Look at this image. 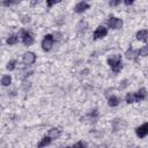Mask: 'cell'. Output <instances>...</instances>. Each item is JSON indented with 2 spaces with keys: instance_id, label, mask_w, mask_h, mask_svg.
Returning a JSON list of instances; mask_svg holds the SVG:
<instances>
[{
  "instance_id": "6da1fadb",
  "label": "cell",
  "mask_w": 148,
  "mask_h": 148,
  "mask_svg": "<svg viewBox=\"0 0 148 148\" xmlns=\"http://www.w3.org/2000/svg\"><path fill=\"white\" fill-rule=\"evenodd\" d=\"M108 65L111 67V71L114 74L120 73V71L123 69V61H121V56L120 54H113L111 57L108 58Z\"/></svg>"
},
{
  "instance_id": "7a4b0ae2",
  "label": "cell",
  "mask_w": 148,
  "mask_h": 148,
  "mask_svg": "<svg viewBox=\"0 0 148 148\" xmlns=\"http://www.w3.org/2000/svg\"><path fill=\"white\" fill-rule=\"evenodd\" d=\"M20 37L22 39V43L25 45V46H31L34 43H35V38L34 36L25 29H21L20 31Z\"/></svg>"
},
{
  "instance_id": "3957f363",
  "label": "cell",
  "mask_w": 148,
  "mask_h": 148,
  "mask_svg": "<svg viewBox=\"0 0 148 148\" xmlns=\"http://www.w3.org/2000/svg\"><path fill=\"white\" fill-rule=\"evenodd\" d=\"M54 42L56 40H54L53 35H51V34L45 35L44 38H43V40H42V49H43V51H45V52L51 51V49L53 47Z\"/></svg>"
},
{
  "instance_id": "277c9868",
  "label": "cell",
  "mask_w": 148,
  "mask_h": 148,
  "mask_svg": "<svg viewBox=\"0 0 148 148\" xmlns=\"http://www.w3.org/2000/svg\"><path fill=\"white\" fill-rule=\"evenodd\" d=\"M123 20L121 18H119V17H117V16H113V15H111L110 17H109V20H108V27L109 28H111V29H113V30H117V29H120L121 27H123Z\"/></svg>"
},
{
  "instance_id": "5b68a950",
  "label": "cell",
  "mask_w": 148,
  "mask_h": 148,
  "mask_svg": "<svg viewBox=\"0 0 148 148\" xmlns=\"http://www.w3.org/2000/svg\"><path fill=\"white\" fill-rule=\"evenodd\" d=\"M108 28L106 27H104V25H98L96 29H95V31H94V34H92V38L95 39V40H97V39H102V38H104L106 35H108Z\"/></svg>"
},
{
  "instance_id": "8992f818",
  "label": "cell",
  "mask_w": 148,
  "mask_h": 148,
  "mask_svg": "<svg viewBox=\"0 0 148 148\" xmlns=\"http://www.w3.org/2000/svg\"><path fill=\"white\" fill-rule=\"evenodd\" d=\"M36 59H37L36 54H35L34 52H31V51H27V52H24L23 56H22V61H23V64L27 65V66H30V65L35 64V62H36Z\"/></svg>"
},
{
  "instance_id": "52a82bcc",
  "label": "cell",
  "mask_w": 148,
  "mask_h": 148,
  "mask_svg": "<svg viewBox=\"0 0 148 148\" xmlns=\"http://www.w3.org/2000/svg\"><path fill=\"white\" fill-rule=\"evenodd\" d=\"M135 134L136 136H139L140 139H143L148 135V123H143L140 126H138L135 128Z\"/></svg>"
},
{
  "instance_id": "ba28073f",
  "label": "cell",
  "mask_w": 148,
  "mask_h": 148,
  "mask_svg": "<svg viewBox=\"0 0 148 148\" xmlns=\"http://www.w3.org/2000/svg\"><path fill=\"white\" fill-rule=\"evenodd\" d=\"M90 8V5L87 2V1H80L75 5L74 7V12L76 14H83L84 12H87L88 9Z\"/></svg>"
},
{
  "instance_id": "9c48e42d",
  "label": "cell",
  "mask_w": 148,
  "mask_h": 148,
  "mask_svg": "<svg viewBox=\"0 0 148 148\" xmlns=\"http://www.w3.org/2000/svg\"><path fill=\"white\" fill-rule=\"evenodd\" d=\"M125 57L128 59V60H136V58L139 57V50H135L133 47H128L125 52Z\"/></svg>"
},
{
  "instance_id": "30bf717a",
  "label": "cell",
  "mask_w": 148,
  "mask_h": 148,
  "mask_svg": "<svg viewBox=\"0 0 148 148\" xmlns=\"http://www.w3.org/2000/svg\"><path fill=\"white\" fill-rule=\"evenodd\" d=\"M135 97H136V102H141V101L147 99L148 92H147L146 88H140L138 91H135Z\"/></svg>"
},
{
  "instance_id": "8fae6325",
  "label": "cell",
  "mask_w": 148,
  "mask_h": 148,
  "mask_svg": "<svg viewBox=\"0 0 148 148\" xmlns=\"http://www.w3.org/2000/svg\"><path fill=\"white\" fill-rule=\"evenodd\" d=\"M135 38L139 42H147L148 40V30L147 29H141L135 34Z\"/></svg>"
},
{
  "instance_id": "7c38bea8",
  "label": "cell",
  "mask_w": 148,
  "mask_h": 148,
  "mask_svg": "<svg viewBox=\"0 0 148 148\" xmlns=\"http://www.w3.org/2000/svg\"><path fill=\"white\" fill-rule=\"evenodd\" d=\"M47 135H49L52 140H57V139H59L60 135H61V130L58 128V127H52L51 130H49Z\"/></svg>"
},
{
  "instance_id": "4fadbf2b",
  "label": "cell",
  "mask_w": 148,
  "mask_h": 148,
  "mask_svg": "<svg viewBox=\"0 0 148 148\" xmlns=\"http://www.w3.org/2000/svg\"><path fill=\"white\" fill-rule=\"evenodd\" d=\"M126 126V123L123 120V119H114L112 121V127H113V131H119V130H123L125 128Z\"/></svg>"
},
{
  "instance_id": "5bb4252c",
  "label": "cell",
  "mask_w": 148,
  "mask_h": 148,
  "mask_svg": "<svg viewBox=\"0 0 148 148\" xmlns=\"http://www.w3.org/2000/svg\"><path fill=\"white\" fill-rule=\"evenodd\" d=\"M120 102H121V99H120L118 96H116V95H111V96L108 98V104H109V106H111V108L118 106V105L120 104Z\"/></svg>"
},
{
  "instance_id": "9a60e30c",
  "label": "cell",
  "mask_w": 148,
  "mask_h": 148,
  "mask_svg": "<svg viewBox=\"0 0 148 148\" xmlns=\"http://www.w3.org/2000/svg\"><path fill=\"white\" fill-rule=\"evenodd\" d=\"M6 43H7L8 45H10V46L17 44V43H18V35H16V34H10V35L7 37Z\"/></svg>"
},
{
  "instance_id": "2e32d148",
  "label": "cell",
  "mask_w": 148,
  "mask_h": 148,
  "mask_svg": "<svg viewBox=\"0 0 148 148\" xmlns=\"http://www.w3.org/2000/svg\"><path fill=\"white\" fill-rule=\"evenodd\" d=\"M53 140L49 136V135H45V136H43V139L38 142V145H37V147L38 148H42V147H46V146H50L51 145V142H52Z\"/></svg>"
},
{
  "instance_id": "e0dca14e",
  "label": "cell",
  "mask_w": 148,
  "mask_h": 148,
  "mask_svg": "<svg viewBox=\"0 0 148 148\" xmlns=\"http://www.w3.org/2000/svg\"><path fill=\"white\" fill-rule=\"evenodd\" d=\"M98 116H99V113H98V110L97 109H94V110H91L84 118H81L82 120L83 119H89V120H96L97 118H98Z\"/></svg>"
},
{
  "instance_id": "ac0fdd59",
  "label": "cell",
  "mask_w": 148,
  "mask_h": 148,
  "mask_svg": "<svg viewBox=\"0 0 148 148\" xmlns=\"http://www.w3.org/2000/svg\"><path fill=\"white\" fill-rule=\"evenodd\" d=\"M87 28H88V23H87V21H84V20H81V21L77 23V25H76V30H77V32H80V34L84 32V31L87 30Z\"/></svg>"
},
{
  "instance_id": "d6986e66",
  "label": "cell",
  "mask_w": 148,
  "mask_h": 148,
  "mask_svg": "<svg viewBox=\"0 0 148 148\" xmlns=\"http://www.w3.org/2000/svg\"><path fill=\"white\" fill-rule=\"evenodd\" d=\"M125 102L127 104H133L136 103V97H135V92H127L125 96Z\"/></svg>"
},
{
  "instance_id": "ffe728a7",
  "label": "cell",
  "mask_w": 148,
  "mask_h": 148,
  "mask_svg": "<svg viewBox=\"0 0 148 148\" xmlns=\"http://www.w3.org/2000/svg\"><path fill=\"white\" fill-rule=\"evenodd\" d=\"M16 65H17V60H16V59H12V60H9V61L7 62L6 68H7V71L12 72V71H14V69L16 68Z\"/></svg>"
},
{
  "instance_id": "44dd1931",
  "label": "cell",
  "mask_w": 148,
  "mask_h": 148,
  "mask_svg": "<svg viewBox=\"0 0 148 148\" xmlns=\"http://www.w3.org/2000/svg\"><path fill=\"white\" fill-rule=\"evenodd\" d=\"M22 0H1V5L3 7H9V6H13V5H17Z\"/></svg>"
},
{
  "instance_id": "7402d4cb",
  "label": "cell",
  "mask_w": 148,
  "mask_h": 148,
  "mask_svg": "<svg viewBox=\"0 0 148 148\" xmlns=\"http://www.w3.org/2000/svg\"><path fill=\"white\" fill-rule=\"evenodd\" d=\"M10 83H12V77H10V75H3V76L1 77V84H2L3 87L10 86Z\"/></svg>"
},
{
  "instance_id": "603a6c76",
  "label": "cell",
  "mask_w": 148,
  "mask_h": 148,
  "mask_svg": "<svg viewBox=\"0 0 148 148\" xmlns=\"http://www.w3.org/2000/svg\"><path fill=\"white\" fill-rule=\"evenodd\" d=\"M139 56L140 57H147L148 56V44H146L145 46H142L139 50Z\"/></svg>"
},
{
  "instance_id": "cb8c5ba5",
  "label": "cell",
  "mask_w": 148,
  "mask_h": 148,
  "mask_svg": "<svg viewBox=\"0 0 148 148\" xmlns=\"http://www.w3.org/2000/svg\"><path fill=\"white\" fill-rule=\"evenodd\" d=\"M128 86H130V81H128V80H123V81L119 83L118 89H119V90H124V89H126Z\"/></svg>"
},
{
  "instance_id": "d4e9b609",
  "label": "cell",
  "mask_w": 148,
  "mask_h": 148,
  "mask_svg": "<svg viewBox=\"0 0 148 148\" xmlns=\"http://www.w3.org/2000/svg\"><path fill=\"white\" fill-rule=\"evenodd\" d=\"M59 2H61V0H46V5H47L49 8L53 7L54 5H57V3H59Z\"/></svg>"
},
{
  "instance_id": "484cf974",
  "label": "cell",
  "mask_w": 148,
  "mask_h": 148,
  "mask_svg": "<svg viewBox=\"0 0 148 148\" xmlns=\"http://www.w3.org/2000/svg\"><path fill=\"white\" fill-rule=\"evenodd\" d=\"M121 1H123V0H110V1H109V6H111V7H117V6L120 5Z\"/></svg>"
},
{
  "instance_id": "4316f807",
  "label": "cell",
  "mask_w": 148,
  "mask_h": 148,
  "mask_svg": "<svg viewBox=\"0 0 148 148\" xmlns=\"http://www.w3.org/2000/svg\"><path fill=\"white\" fill-rule=\"evenodd\" d=\"M53 37H54V40H61L62 34H61L60 31H56V32L53 34Z\"/></svg>"
},
{
  "instance_id": "83f0119b",
  "label": "cell",
  "mask_w": 148,
  "mask_h": 148,
  "mask_svg": "<svg viewBox=\"0 0 148 148\" xmlns=\"http://www.w3.org/2000/svg\"><path fill=\"white\" fill-rule=\"evenodd\" d=\"M30 21H31V17H30L29 15H24V16L21 18V22L24 23V24H25V23H29Z\"/></svg>"
},
{
  "instance_id": "f1b7e54d",
  "label": "cell",
  "mask_w": 148,
  "mask_h": 148,
  "mask_svg": "<svg viewBox=\"0 0 148 148\" xmlns=\"http://www.w3.org/2000/svg\"><path fill=\"white\" fill-rule=\"evenodd\" d=\"M87 146L88 145L86 142H83V141H79V142H76V143L73 145V147H87Z\"/></svg>"
},
{
  "instance_id": "f546056e",
  "label": "cell",
  "mask_w": 148,
  "mask_h": 148,
  "mask_svg": "<svg viewBox=\"0 0 148 148\" xmlns=\"http://www.w3.org/2000/svg\"><path fill=\"white\" fill-rule=\"evenodd\" d=\"M124 1V3L126 5V6H131V5H133L134 3V1L135 0H123Z\"/></svg>"
},
{
  "instance_id": "4dcf8cb0",
  "label": "cell",
  "mask_w": 148,
  "mask_h": 148,
  "mask_svg": "<svg viewBox=\"0 0 148 148\" xmlns=\"http://www.w3.org/2000/svg\"><path fill=\"white\" fill-rule=\"evenodd\" d=\"M83 1H91V0H83Z\"/></svg>"
},
{
  "instance_id": "1f68e13d",
  "label": "cell",
  "mask_w": 148,
  "mask_h": 148,
  "mask_svg": "<svg viewBox=\"0 0 148 148\" xmlns=\"http://www.w3.org/2000/svg\"><path fill=\"white\" fill-rule=\"evenodd\" d=\"M35 1H38V0H35Z\"/></svg>"
}]
</instances>
